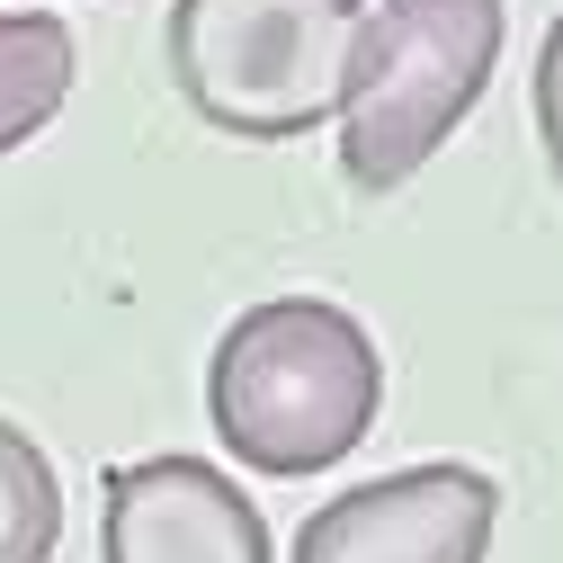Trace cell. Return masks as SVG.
Wrapping results in <instances>:
<instances>
[{
    "label": "cell",
    "instance_id": "obj_8",
    "mask_svg": "<svg viewBox=\"0 0 563 563\" xmlns=\"http://www.w3.org/2000/svg\"><path fill=\"white\" fill-rule=\"evenodd\" d=\"M537 134H545V162H554V179H563V19H554L545 45H537Z\"/></svg>",
    "mask_w": 563,
    "mask_h": 563
},
{
    "label": "cell",
    "instance_id": "obj_4",
    "mask_svg": "<svg viewBox=\"0 0 563 563\" xmlns=\"http://www.w3.org/2000/svg\"><path fill=\"white\" fill-rule=\"evenodd\" d=\"M501 492L474 465H402L385 483H358L322 501L296 528V563H483Z\"/></svg>",
    "mask_w": 563,
    "mask_h": 563
},
{
    "label": "cell",
    "instance_id": "obj_6",
    "mask_svg": "<svg viewBox=\"0 0 563 563\" xmlns=\"http://www.w3.org/2000/svg\"><path fill=\"white\" fill-rule=\"evenodd\" d=\"M73 99V27L45 10H0V153L54 125Z\"/></svg>",
    "mask_w": 563,
    "mask_h": 563
},
{
    "label": "cell",
    "instance_id": "obj_3",
    "mask_svg": "<svg viewBox=\"0 0 563 563\" xmlns=\"http://www.w3.org/2000/svg\"><path fill=\"white\" fill-rule=\"evenodd\" d=\"M492 63L501 0H376L340 99V170L358 188H402L474 117Z\"/></svg>",
    "mask_w": 563,
    "mask_h": 563
},
{
    "label": "cell",
    "instance_id": "obj_2",
    "mask_svg": "<svg viewBox=\"0 0 563 563\" xmlns=\"http://www.w3.org/2000/svg\"><path fill=\"white\" fill-rule=\"evenodd\" d=\"M358 36L367 0H170V81L206 125L287 144L340 117Z\"/></svg>",
    "mask_w": 563,
    "mask_h": 563
},
{
    "label": "cell",
    "instance_id": "obj_7",
    "mask_svg": "<svg viewBox=\"0 0 563 563\" xmlns=\"http://www.w3.org/2000/svg\"><path fill=\"white\" fill-rule=\"evenodd\" d=\"M63 537V483H54V456L0 420V563H45Z\"/></svg>",
    "mask_w": 563,
    "mask_h": 563
},
{
    "label": "cell",
    "instance_id": "obj_5",
    "mask_svg": "<svg viewBox=\"0 0 563 563\" xmlns=\"http://www.w3.org/2000/svg\"><path fill=\"white\" fill-rule=\"evenodd\" d=\"M99 492L108 563H268V519L206 456H125L99 474Z\"/></svg>",
    "mask_w": 563,
    "mask_h": 563
},
{
    "label": "cell",
    "instance_id": "obj_1",
    "mask_svg": "<svg viewBox=\"0 0 563 563\" xmlns=\"http://www.w3.org/2000/svg\"><path fill=\"white\" fill-rule=\"evenodd\" d=\"M385 402V358L358 313L331 296H268L251 305L206 367L216 439L260 474H322L358 456Z\"/></svg>",
    "mask_w": 563,
    "mask_h": 563
}]
</instances>
